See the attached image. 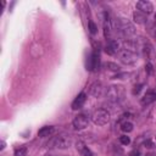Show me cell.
Returning <instances> with one entry per match:
<instances>
[{"label": "cell", "instance_id": "obj_1", "mask_svg": "<svg viewBox=\"0 0 156 156\" xmlns=\"http://www.w3.org/2000/svg\"><path fill=\"white\" fill-rule=\"evenodd\" d=\"M70 145H71V138L70 135H65V134L53 137L46 143L48 148H56V149H67Z\"/></svg>", "mask_w": 156, "mask_h": 156}, {"label": "cell", "instance_id": "obj_2", "mask_svg": "<svg viewBox=\"0 0 156 156\" xmlns=\"http://www.w3.org/2000/svg\"><path fill=\"white\" fill-rule=\"evenodd\" d=\"M124 97V88L122 86H111L106 92V98L112 103H118Z\"/></svg>", "mask_w": 156, "mask_h": 156}, {"label": "cell", "instance_id": "obj_3", "mask_svg": "<svg viewBox=\"0 0 156 156\" xmlns=\"http://www.w3.org/2000/svg\"><path fill=\"white\" fill-rule=\"evenodd\" d=\"M92 121L97 126H105L110 121V114L105 109H99L92 115Z\"/></svg>", "mask_w": 156, "mask_h": 156}, {"label": "cell", "instance_id": "obj_4", "mask_svg": "<svg viewBox=\"0 0 156 156\" xmlns=\"http://www.w3.org/2000/svg\"><path fill=\"white\" fill-rule=\"evenodd\" d=\"M73 128L76 129V131H82V129H84L87 126H88V123H89V117H88V115H86V114H80V115H77L74 118H73Z\"/></svg>", "mask_w": 156, "mask_h": 156}, {"label": "cell", "instance_id": "obj_5", "mask_svg": "<svg viewBox=\"0 0 156 156\" xmlns=\"http://www.w3.org/2000/svg\"><path fill=\"white\" fill-rule=\"evenodd\" d=\"M118 28H120V31H121L124 36H127V37L135 34V28H134V26H133L128 20L121 19V20L118 21Z\"/></svg>", "mask_w": 156, "mask_h": 156}, {"label": "cell", "instance_id": "obj_6", "mask_svg": "<svg viewBox=\"0 0 156 156\" xmlns=\"http://www.w3.org/2000/svg\"><path fill=\"white\" fill-rule=\"evenodd\" d=\"M118 56H120V60L126 65H132L137 61V54L126 49H121L118 51Z\"/></svg>", "mask_w": 156, "mask_h": 156}, {"label": "cell", "instance_id": "obj_7", "mask_svg": "<svg viewBox=\"0 0 156 156\" xmlns=\"http://www.w3.org/2000/svg\"><path fill=\"white\" fill-rule=\"evenodd\" d=\"M112 33H114V25L109 15H105V21H104V36L106 39L112 40Z\"/></svg>", "mask_w": 156, "mask_h": 156}, {"label": "cell", "instance_id": "obj_8", "mask_svg": "<svg viewBox=\"0 0 156 156\" xmlns=\"http://www.w3.org/2000/svg\"><path fill=\"white\" fill-rule=\"evenodd\" d=\"M137 9L138 11L145 14V15H149L154 11V6L150 2H146V0H140V2L137 3Z\"/></svg>", "mask_w": 156, "mask_h": 156}, {"label": "cell", "instance_id": "obj_9", "mask_svg": "<svg viewBox=\"0 0 156 156\" xmlns=\"http://www.w3.org/2000/svg\"><path fill=\"white\" fill-rule=\"evenodd\" d=\"M99 67V54L94 51L93 54L89 55L88 61H87V70L89 71H95Z\"/></svg>", "mask_w": 156, "mask_h": 156}, {"label": "cell", "instance_id": "obj_10", "mask_svg": "<svg viewBox=\"0 0 156 156\" xmlns=\"http://www.w3.org/2000/svg\"><path fill=\"white\" fill-rule=\"evenodd\" d=\"M155 100H156V92H155V90H148V92L144 94V97L141 98L140 104H141L143 106H148V105L152 104Z\"/></svg>", "mask_w": 156, "mask_h": 156}, {"label": "cell", "instance_id": "obj_11", "mask_svg": "<svg viewBox=\"0 0 156 156\" xmlns=\"http://www.w3.org/2000/svg\"><path fill=\"white\" fill-rule=\"evenodd\" d=\"M87 100V95L84 93H81L80 95H77V98L74 99V101L72 103V109L73 110H80L83 107L84 103Z\"/></svg>", "mask_w": 156, "mask_h": 156}, {"label": "cell", "instance_id": "obj_12", "mask_svg": "<svg viewBox=\"0 0 156 156\" xmlns=\"http://www.w3.org/2000/svg\"><path fill=\"white\" fill-rule=\"evenodd\" d=\"M76 149L82 156H93V152L89 150V148L83 143V141H77L76 144Z\"/></svg>", "mask_w": 156, "mask_h": 156}, {"label": "cell", "instance_id": "obj_13", "mask_svg": "<svg viewBox=\"0 0 156 156\" xmlns=\"http://www.w3.org/2000/svg\"><path fill=\"white\" fill-rule=\"evenodd\" d=\"M89 92H90V94H92L93 97H95V98L101 97V94H103V84H101L100 82L93 83L92 87H90V89H89Z\"/></svg>", "mask_w": 156, "mask_h": 156}, {"label": "cell", "instance_id": "obj_14", "mask_svg": "<svg viewBox=\"0 0 156 156\" xmlns=\"http://www.w3.org/2000/svg\"><path fill=\"white\" fill-rule=\"evenodd\" d=\"M55 132V128L53 126H45V127H42L38 132V137L40 138H48V137H51Z\"/></svg>", "mask_w": 156, "mask_h": 156}, {"label": "cell", "instance_id": "obj_15", "mask_svg": "<svg viewBox=\"0 0 156 156\" xmlns=\"http://www.w3.org/2000/svg\"><path fill=\"white\" fill-rule=\"evenodd\" d=\"M133 19H134V22H137L138 25H141V23H145V21H146V15L137 10V11H134V14H133Z\"/></svg>", "mask_w": 156, "mask_h": 156}, {"label": "cell", "instance_id": "obj_16", "mask_svg": "<svg viewBox=\"0 0 156 156\" xmlns=\"http://www.w3.org/2000/svg\"><path fill=\"white\" fill-rule=\"evenodd\" d=\"M104 67H105L106 70L114 71V72H118V71L121 70V67H120L117 63H115V62H105V63H104Z\"/></svg>", "mask_w": 156, "mask_h": 156}, {"label": "cell", "instance_id": "obj_17", "mask_svg": "<svg viewBox=\"0 0 156 156\" xmlns=\"http://www.w3.org/2000/svg\"><path fill=\"white\" fill-rule=\"evenodd\" d=\"M121 129L124 132V133H129L133 131V123L129 122V121H124L122 124H121Z\"/></svg>", "mask_w": 156, "mask_h": 156}, {"label": "cell", "instance_id": "obj_18", "mask_svg": "<svg viewBox=\"0 0 156 156\" xmlns=\"http://www.w3.org/2000/svg\"><path fill=\"white\" fill-rule=\"evenodd\" d=\"M27 155V146H19L15 149V156H26Z\"/></svg>", "mask_w": 156, "mask_h": 156}, {"label": "cell", "instance_id": "obj_19", "mask_svg": "<svg viewBox=\"0 0 156 156\" xmlns=\"http://www.w3.org/2000/svg\"><path fill=\"white\" fill-rule=\"evenodd\" d=\"M89 32L92 34H97V32H98V27L93 21H89Z\"/></svg>", "mask_w": 156, "mask_h": 156}, {"label": "cell", "instance_id": "obj_20", "mask_svg": "<svg viewBox=\"0 0 156 156\" xmlns=\"http://www.w3.org/2000/svg\"><path fill=\"white\" fill-rule=\"evenodd\" d=\"M120 141H121V144H123V145H128V144L131 143V139H129V137H127V135H122V137H120Z\"/></svg>", "mask_w": 156, "mask_h": 156}, {"label": "cell", "instance_id": "obj_21", "mask_svg": "<svg viewBox=\"0 0 156 156\" xmlns=\"http://www.w3.org/2000/svg\"><path fill=\"white\" fill-rule=\"evenodd\" d=\"M145 71H146V73H148V74H151V73H152L154 67H152V65H151L150 62H148V63L145 65Z\"/></svg>", "mask_w": 156, "mask_h": 156}, {"label": "cell", "instance_id": "obj_22", "mask_svg": "<svg viewBox=\"0 0 156 156\" xmlns=\"http://www.w3.org/2000/svg\"><path fill=\"white\" fill-rule=\"evenodd\" d=\"M105 53H106V54H109V55H114V54H115V50H114V49L107 44V46L105 48Z\"/></svg>", "mask_w": 156, "mask_h": 156}, {"label": "cell", "instance_id": "obj_23", "mask_svg": "<svg viewBox=\"0 0 156 156\" xmlns=\"http://www.w3.org/2000/svg\"><path fill=\"white\" fill-rule=\"evenodd\" d=\"M144 146L148 148V149H151V148H154L155 145H154V143H152L151 140H146V141L144 143Z\"/></svg>", "mask_w": 156, "mask_h": 156}, {"label": "cell", "instance_id": "obj_24", "mask_svg": "<svg viewBox=\"0 0 156 156\" xmlns=\"http://www.w3.org/2000/svg\"><path fill=\"white\" fill-rule=\"evenodd\" d=\"M128 156H140V151L137 150V149H134L133 151H131V152L128 154Z\"/></svg>", "mask_w": 156, "mask_h": 156}, {"label": "cell", "instance_id": "obj_25", "mask_svg": "<svg viewBox=\"0 0 156 156\" xmlns=\"http://www.w3.org/2000/svg\"><path fill=\"white\" fill-rule=\"evenodd\" d=\"M141 87H143V84H139V86H138V87H137V86H135V87H134V88H135V89H134V90H133V94H134V95H135V94H138V93H139V92H140V90H141Z\"/></svg>", "mask_w": 156, "mask_h": 156}, {"label": "cell", "instance_id": "obj_26", "mask_svg": "<svg viewBox=\"0 0 156 156\" xmlns=\"http://www.w3.org/2000/svg\"><path fill=\"white\" fill-rule=\"evenodd\" d=\"M5 148V141H2V146H0V150H3Z\"/></svg>", "mask_w": 156, "mask_h": 156}, {"label": "cell", "instance_id": "obj_27", "mask_svg": "<svg viewBox=\"0 0 156 156\" xmlns=\"http://www.w3.org/2000/svg\"><path fill=\"white\" fill-rule=\"evenodd\" d=\"M44 156H56V155H44Z\"/></svg>", "mask_w": 156, "mask_h": 156}, {"label": "cell", "instance_id": "obj_28", "mask_svg": "<svg viewBox=\"0 0 156 156\" xmlns=\"http://www.w3.org/2000/svg\"><path fill=\"white\" fill-rule=\"evenodd\" d=\"M146 156H152V155H151V154H149V155H146Z\"/></svg>", "mask_w": 156, "mask_h": 156}, {"label": "cell", "instance_id": "obj_29", "mask_svg": "<svg viewBox=\"0 0 156 156\" xmlns=\"http://www.w3.org/2000/svg\"><path fill=\"white\" fill-rule=\"evenodd\" d=\"M155 39H156V32H155Z\"/></svg>", "mask_w": 156, "mask_h": 156}, {"label": "cell", "instance_id": "obj_30", "mask_svg": "<svg viewBox=\"0 0 156 156\" xmlns=\"http://www.w3.org/2000/svg\"><path fill=\"white\" fill-rule=\"evenodd\" d=\"M155 20H156V14H155Z\"/></svg>", "mask_w": 156, "mask_h": 156}, {"label": "cell", "instance_id": "obj_31", "mask_svg": "<svg viewBox=\"0 0 156 156\" xmlns=\"http://www.w3.org/2000/svg\"><path fill=\"white\" fill-rule=\"evenodd\" d=\"M93 156H94V155H93Z\"/></svg>", "mask_w": 156, "mask_h": 156}]
</instances>
